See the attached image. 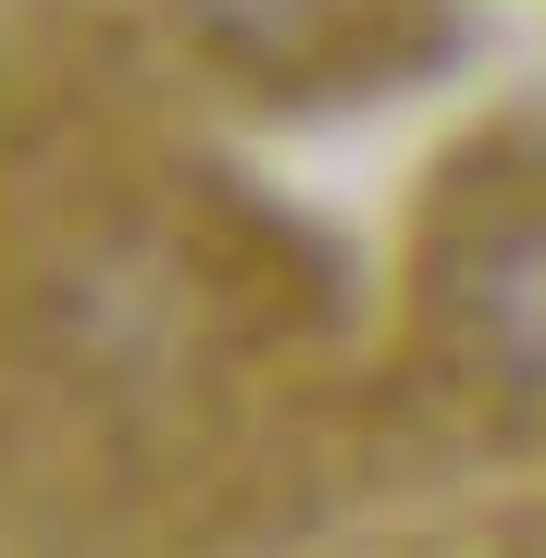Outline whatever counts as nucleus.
I'll use <instances>...</instances> for the list:
<instances>
[{
    "label": "nucleus",
    "instance_id": "f257e3e1",
    "mask_svg": "<svg viewBox=\"0 0 546 558\" xmlns=\"http://www.w3.org/2000/svg\"><path fill=\"white\" fill-rule=\"evenodd\" d=\"M460 311H472V348H485L509 385H534V398H546V211L497 223V236L472 248Z\"/></svg>",
    "mask_w": 546,
    "mask_h": 558
},
{
    "label": "nucleus",
    "instance_id": "f03ea898",
    "mask_svg": "<svg viewBox=\"0 0 546 558\" xmlns=\"http://www.w3.org/2000/svg\"><path fill=\"white\" fill-rule=\"evenodd\" d=\"M186 13H199L223 50H248V62H286V50L311 38V25L336 13V0H186Z\"/></svg>",
    "mask_w": 546,
    "mask_h": 558
}]
</instances>
